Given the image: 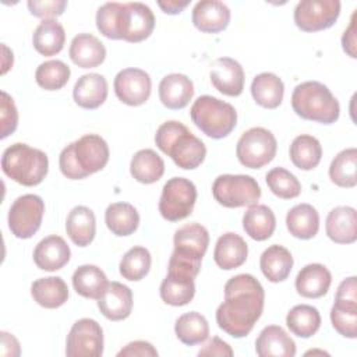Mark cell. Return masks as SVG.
Returning a JSON list of instances; mask_svg holds the SVG:
<instances>
[{
  "label": "cell",
  "mask_w": 357,
  "mask_h": 357,
  "mask_svg": "<svg viewBox=\"0 0 357 357\" xmlns=\"http://www.w3.org/2000/svg\"><path fill=\"white\" fill-rule=\"evenodd\" d=\"M107 284L109 282L105 272L96 265H81L73 273V287L85 298L98 300Z\"/></svg>",
  "instance_id": "37"
},
{
  "label": "cell",
  "mask_w": 357,
  "mask_h": 357,
  "mask_svg": "<svg viewBox=\"0 0 357 357\" xmlns=\"http://www.w3.org/2000/svg\"><path fill=\"white\" fill-rule=\"evenodd\" d=\"M286 325L293 335L308 339L314 336L321 326L319 311L308 304L294 305L286 315Z\"/></svg>",
  "instance_id": "40"
},
{
  "label": "cell",
  "mask_w": 357,
  "mask_h": 357,
  "mask_svg": "<svg viewBox=\"0 0 357 357\" xmlns=\"http://www.w3.org/2000/svg\"><path fill=\"white\" fill-rule=\"evenodd\" d=\"M0 138H6L10 134H13L18 126V112L14 103V99L7 93L1 92V106H0Z\"/></svg>",
  "instance_id": "46"
},
{
  "label": "cell",
  "mask_w": 357,
  "mask_h": 357,
  "mask_svg": "<svg viewBox=\"0 0 357 357\" xmlns=\"http://www.w3.org/2000/svg\"><path fill=\"white\" fill-rule=\"evenodd\" d=\"M197 201V188L185 177L169 178L159 199V212L169 222H178L191 215Z\"/></svg>",
  "instance_id": "11"
},
{
  "label": "cell",
  "mask_w": 357,
  "mask_h": 357,
  "mask_svg": "<svg viewBox=\"0 0 357 357\" xmlns=\"http://www.w3.org/2000/svg\"><path fill=\"white\" fill-rule=\"evenodd\" d=\"M294 113L310 121L332 124L339 119L340 106L331 89L318 81L298 84L291 93Z\"/></svg>",
  "instance_id": "6"
},
{
  "label": "cell",
  "mask_w": 357,
  "mask_h": 357,
  "mask_svg": "<svg viewBox=\"0 0 357 357\" xmlns=\"http://www.w3.org/2000/svg\"><path fill=\"white\" fill-rule=\"evenodd\" d=\"M159 99L162 105L172 110L185 107L194 96L192 81L178 73L165 75L159 82Z\"/></svg>",
  "instance_id": "20"
},
{
  "label": "cell",
  "mask_w": 357,
  "mask_h": 357,
  "mask_svg": "<svg viewBox=\"0 0 357 357\" xmlns=\"http://www.w3.org/2000/svg\"><path fill=\"white\" fill-rule=\"evenodd\" d=\"M335 298L339 300H350V301H357V283H356V276H350L344 280L340 282L336 290Z\"/></svg>",
  "instance_id": "51"
},
{
  "label": "cell",
  "mask_w": 357,
  "mask_h": 357,
  "mask_svg": "<svg viewBox=\"0 0 357 357\" xmlns=\"http://www.w3.org/2000/svg\"><path fill=\"white\" fill-rule=\"evenodd\" d=\"M152 258L151 252L141 245L130 248L121 258L119 264L120 275L131 282H138L144 279L151 269Z\"/></svg>",
  "instance_id": "43"
},
{
  "label": "cell",
  "mask_w": 357,
  "mask_h": 357,
  "mask_svg": "<svg viewBox=\"0 0 357 357\" xmlns=\"http://www.w3.org/2000/svg\"><path fill=\"white\" fill-rule=\"evenodd\" d=\"M105 223L114 236H130L138 229L139 213L128 202H114L106 208Z\"/></svg>",
  "instance_id": "34"
},
{
  "label": "cell",
  "mask_w": 357,
  "mask_h": 357,
  "mask_svg": "<svg viewBox=\"0 0 357 357\" xmlns=\"http://www.w3.org/2000/svg\"><path fill=\"white\" fill-rule=\"evenodd\" d=\"M356 15H357V13L354 11L353 15H351V20H350V25L346 28V31L343 32V36H342L343 50L351 59L357 57V52H356V45H357V40H356Z\"/></svg>",
  "instance_id": "50"
},
{
  "label": "cell",
  "mask_w": 357,
  "mask_h": 357,
  "mask_svg": "<svg viewBox=\"0 0 357 357\" xmlns=\"http://www.w3.org/2000/svg\"><path fill=\"white\" fill-rule=\"evenodd\" d=\"M291 163L300 170H312L322 158L321 142L308 134L297 135L289 149Z\"/></svg>",
  "instance_id": "38"
},
{
  "label": "cell",
  "mask_w": 357,
  "mask_h": 357,
  "mask_svg": "<svg viewBox=\"0 0 357 357\" xmlns=\"http://www.w3.org/2000/svg\"><path fill=\"white\" fill-rule=\"evenodd\" d=\"M332 275L322 264H308L297 273L294 286L297 293L305 298H319L331 287Z\"/></svg>",
  "instance_id": "26"
},
{
  "label": "cell",
  "mask_w": 357,
  "mask_h": 357,
  "mask_svg": "<svg viewBox=\"0 0 357 357\" xmlns=\"http://www.w3.org/2000/svg\"><path fill=\"white\" fill-rule=\"evenodd\" d=\"M190 117L212 139L227 137L237 124L234 106L211 95H202L194 100L190 109Z\"/></svg>",
  "instance_id": "8"
},
{
  "label": "cell",
  "mask_w": 357,
  "mask_h": 357,
  "mask_svg": "<svg viewBox=\"0 0 357 357\" xmlns=\"http://www.w3.org/2000/svg\"><path fill=\"white\" fill-rule=\"evenodd\" d=\"M265 291L257 278L240 273L225 284V301L216 310L218 326L240 339L247 336L264 311Z\"/></svg>",
  "instance_id": "1"
},
{
  "label": "cell",
  "mask_w": 357,
  "mask_h": 357,
  "mask_svg": "<svg viewBox=\"0 0 357 357\" xmlns=\"http://www.w3.org/2000/svg\"><path fill=\"white\" fill-rule=\"evenodd\" d=\"M26 6L29 13L33 17L43 18V20H54V17H59L64 13L67 7V1L66 0H45V1L29 0Z\"/></svg>",
  "instance_id": "47"
},
{
  "label": "cell",
  "mask_w": 357,
  "mask_h": 357,
  "mask_svg": "<svg viewBox=\"0 0 357 357\" xmlns=\"http://www.w3.org/2000/svg\"><path fill=\"white\" fill-rule=\"evenodd\" d=\"M158 350L152 343L145 340H134L126 344L119 353L117 357H156Z\"/></svg>",
  "instance_id": "48"
},
{
  "label": "cell",
  "mask_w": 357,
  "mask_h": 357,
  "mask_svg": "<svg viewBox=\"0 0 357 357\" xmlns=\"http://www.w3.org/2000/svg\"><path fill=\"white\" fill-rule=\"evenodd\" d=\"M174 250L170 255L167 271L197 278L202 258L209 245V233L199 223H187L176 230Z\"/></svg>",
  "instance_id": "5"
},
{
  "label": "cell",
  "mask_w": 357,
  "mask_h": 357,
  "mask_svg": "<svg viewBox=\"0 0 357 357\" xmlns=\"http://www.w3.org/2000/svg\"><path fill=\"white\" fill-rule=\"evenodd\" d=\"M212 195L225 208L251 206L261 198V187L247 174H220L212 184Z\"/></svg>",
  "instance_id": "9"
},
{
  "label": "cell",
  "mask_w": 357,
  "mask_h": 357,
  "mask_svg": "<svg viewBox=\"0 0 357 357\" xmlns=\"http://www.w3.org/2000/svg\"><path fill=\"white\" fill-rule=\"evenodd\" d=\"M98 308L110 321H123L132 311V291L120 282H109L103 294L98 298Z\"/></svg>",
  "instance_id": "18"
},
{
  "label": "cell",
  "mask_w": 357,
  "mask_h": 357,
  "mask_svg": "<svg viewBox=\"0 0 357 357\" xmlns=\"http://www.w3.org/2000/svg\"><path fill=\"white\" fill-rule=\"evenodd\" d=\"M198 356H208V357H213V356H218V357H231L233 356V350L231 347L225 342L222 340L220 337L218 336H213L208 343H205L199 351H198Z\"/></svg>",
  "instance_id": "49"
},
{
  "label": "cell",
  "mask_w": 357,
  "mask_h": 357,
  "mask_svg": "<svg viewBox=\"0 0 357 357\" xmlns=\"http://www.w3.org/2000/svg\"><path fill=\"white\" fill-rule=\"evenodd\" d=\"M130 173L138 183L152 184L162 178L165 162L153 149H141L130 162Z\"/></svg>",
  "instance_id": "36"
},
{
  "label": "cell",
  "mask_w": 357,
  "mask_h": 357,
  "mask_svg": "<svg viewBox=\"0 0 357 357\" xmlns=\"http://www.w3.org/2000/svg\"><path fill=\"white\" fill-rule=\"evenodd\" d=\"M73 98L75 103L88 110L98 109L107 98V81L98 73H89L81 75L73 89Z\"/></svg>",
  "instance_id": "24"
},
{
  "label": "cell",
  "mask_w": 357,
  "mask_h": 357,
  "mask_svg": "<svg viewBox=\"0 0 357 357\" xmlns=\"http://www.w3.org/2000/svg\"><path fill=\"white\" fill-rule=\"evenodd\" d=\"M68 357H100L103 354V331L92 318L75 321L67 335Z\"/></svg>",
  "instance_id": "14"
},
{
  "label": "cell",
  "mask_w": 357,
  "mask_h": 357,
  "mask_svg": "<svg viewBox=\"0 0 357 357\" xmlns=\"http://www.w3.org/2000/svg\"><path fill=\"white\" fill-rule=\"evenodd\" d=\"M96 28L107 39L138 43L153 32L155 15L146 4L139 1H109L98 8Z\"/></svg>",
  "instance_id": "2"
},
{
  "label": "cell",
  "mask_w": 357,
  "mask_h": 357,
  "mask_svg": "<svg viewBox=\"0 0 357 357\" xmlns=\"http://www.w3.org/2000/svg\"><path fill=\"white\" fill-rule=\"evenodd\" d=\"M160 298L173 307H181L188 304L195 296L194 278L167 272L166 278L160 283Z\"/></svg>",
  "instance_id": "33"
},
{
  "label": "cell",
  "mask_w": 357,
  "mask_h": 357,
  "mask_svg": "<svg viewBox=\"0 0 357 357\" xmlns=\"http://www.w3.org/2000/svg\"><path fill=\"white\" fill-rule=\"evenodd\" d=\"M293 262V257L286 247L272 244L261 254L259 268L269 282L279 283L289 278Z\"/></svg>",
  "instance_id": "28"
},
{
  "label": "cell",
  "mask_w": 357,
  "mask_h": 357,
  "mask_svg": "<svg viewBox=\"0 0 357 357\" xmlns=\"http://www.w3.org/2000/svg\"><path fill=\"white\" fill-rule=\"evenodd\" d=\"M357 149L346 148L340 151L329 166V178L333 184L351 188L357 184Z\"/></svg>",
  "instance_id": "41"
},
{
  "label": "cell",
  "mask_w": 357,
  "mask_h": 357,
  "mask_svg": "<svg viewBox=\"0 0 357 357\" xmlns=\"http://www.w3.org/2000/svg\"><path fill=\"white\" fill-rule=\"evenodd\" d=\"M71 61L81 68H93L106 59L105 45L92 33H78L73 38L68 50Z\"/></svg>",
  "instance_id": "23"
},
{
  "label": "cell",
  "mask_w": 357,
  "mask_h": 357,
  "mask_svg": "<svg viewBox=\"0 0 357 357\" xmlns=\"http://www.w3.org/2000/svg\"><path fill=\"white\" fill-rule=\"evenodd\" d=\"M269 190L282 199H291L300 195L301 184L298 178L284 167H273L265 176Z\"/></svg>",
  "instance_id": "45"
},
{
  "label": "cell",
  "mask_w": 357,
  "mask_h": 357,
  "mask_svg": "<svg viewBox=\"0 0 357 357\" xmlns=\"http://www.w3.org/2000/svg\"><path fill=\"white\" fill-rule=\"evenodd\" d=\"M70 75L71 70L64 61L47 60L36 68L35 81L45 91H57L68 82Z\"/></svg>",
  "instance_id": "44"
},
{
  "label": "cell",
  "mask_w": 357,
  "mask_h": 357,
  "mask_svg": "<svg viewBox=\"0 0 357 357\" xmlns=\"http://www.w3.org/2000/svg\"><path fill=\"white\" fill-rule=\"evenodd\" d=\"M43 213V199L36 194H24L8 209V229L17 238H31L39 230Z\"/></svg>",
  "instance_id": "12"
},
{
  "label": "cell",
  "mask_w": 357,
  "mask_h": 357,
  "mask_svg": "<svg viewBox=\"0 0 357 357\" xmlns=\"http://www.w3.org/2000/svg\"><path fill=\"white\" fill-rule=\"evenodd\" d=\"M156 146L184 170L197 169L206 156L205 144L195 137L183 123L165 121L155 134Z\"/></svg>",
  "instance_id": "4"
},
{
  "label": "cell",
  "mask_w": 357,
  "mask_h": 357,
  "mask_svg": "<svg viewBox=\"0 0 357 357\" xmlns=\"http://www.w3.org/2000/svg\"><path fill=\"white\" fill-rule=\"evenodd\" d=\"M188 4H190L188 0H185V1H178V0L158 1V6L160 7V10H162L165 14H170V15L180 14Z\"/></svg>",
  "instance_id": "53"
},
{
  "label": "cell",
  "mask_w": 357,
  "mask_h": 357,
  "mask_svg": "<svg viewBox=\"0 0 357 357\" xmlns=\"http://www.w3.org/2000/svg\"><path fill=\"white\" fill-rule=\"evenodd\" d=\"M251 95L261 107L276 109L283 100V81L273 73H261L251 82Z\"/></svg>",
  "instance_id": "32"
},
{
  "label": "cell",
  "mask_w": 357,
  "mask_h": 357,
  "mask_svg": "<svg viewBox=\"0 0 357 357\" xmlns=\"http://www.w3.org/2000/svg\"><path fill=\"white\" fill-rule=\"evenodd\" d=\"M64 28L56 20H43L32 35L33 47L42 56H54L60 53L64 47Z\"/></svg>",
  "instance_id": "35"
},
{
  "label": "cell",
  "mask_w": 357,
  "mask_h": 357,
  "mask_svg": "<svg viewBox=\"0 0 357 357\" xmlns=\"http://www.w3.org/2000/svg\"><path fill=\"white\" fill-rule=\"evenodd\" d=\"M278 151L275 135L264 127H252L241 134L236 145L238 162L248 169H261L273 160Z\"/></svg>",
  "instance_id": "10"
},
{
  "label": "cell",
  "mask_w": 357,
  "mask_h": 357,
  "mask_svg": "<svg viewBox=\"0 0 357 357\" xmlns=\"http://www.w3.org/2000/svg\"><path fill=\"white\" fill-rule=\"evenodd\" d=\"M66 231L75 245H89L96 234V218L93 211L84 205L74 206L67 215Z\"/></svg>",
  "instance_id": "27"
},
{
  "label": "cell",
  "mask_w": 357,
  "mask_h": 357,
  "mask_svg": "<svg viewBox=\"0 0 357 357\" xmlns=\"http://www.w3.org/2000/svg\"><path fill=\"white\" fill-rule=\"evenodd\" d=\"M286 226L293 237L310 240L319 230V213L310 204H298L287 212Z\"/></svg>",
  "instance_id": "29"
},
{
  "label": "cell",
  "mask_w": 357,
  "mask_h": 357,
  "mask_svg": "<svg viewBox=\"0 0 357 357\" xmlns=\"http://www.w3.org/2000/svg\"><path fill=\"white\" fill-rule=\"evenodd\" d=\"M255 353L259 357H293L296 356V343L282 326L269 325L259 332L255 340Z\"/></svg>",
  "instance_id": "22"
},
{
  "label": "cell",
  "mask_w": 357,
  "mask_h": 357,
  "mask_svg": "<svg viewBox=\"0 0 357 357\" xmlns=\"http://www.w3.org/2000/svg\"><path fill=\"white\" fill-rule=\"evenodd\" d=\"M1 170L15 183L33 187L40 184L47 176L49 159L43 151L24 142H15L4 149Z\"/></svg>",
  "instance_id": "7"
},
{
  "label": "cell",
  "mask_w": 357,
  "mask_h": 357,
  "mask_svg": "<svg viewBox=\"0 0 357 357\" xmlns=\"http://www.w3.org/2000/svg\"><path fill=\"white\" fill-rule=\"evenodd\" d=\"M174 332L181 343L187 346H195L204 343L208 339L209 324L202 314L190 311L177 318L174 324Z\"/></svg>",
  "instance_id": "39"
},
{
  "label": "cell",
  "mask_w": 357,
  "mask_h": 357,
  "mask_svg": "<svg viewBox=\"0 0 357 357\" xmlns=\"http://www.w3.org/2000/svg\"><path fill=\"white\" fill-rule=\"evenodd\" d=\"M209 78L212 85L226 96H238L244 89V70L231 57H219L212 63Z\"/></svg>",
  "instance_id": "16"
},
{
  "label": "cell",
  "mask_w": 357,
  "mask_h": 357,
  "mask_svg": "<svg viewBox=\"0 0 357 357\" xmlns=\"http://www.w3.org/2000/svg\"><path fill=\"white\" fill-rule=\"evenodd\" d=\"M1 354L3 356H20V343L8 332H1Z\"/></svg>",
  "instance_id": "52"
},
{
  "label": "cell",
  "mask_w": 357,
  "mask_h": 357,
  "mask_svg": "<svg viewBox=\"0 0 357 357\" xmlns=\"http://www.w3.org/2000/svg\"><path fill=\"white\" fill-rule=\"evenodd\" d=\"M339 14V0H301L294 8V22L304 32H318L331 28Z\"/></svg>",
  "instance_id": "13"
},
{
  "label": "cell",
  "mask_w": 357,
  "mask_h": 357,
  "mask_svg": "<svg viewBox=\"0 0 357 357\" xmlns=\"http://www.w3.org/2000/svg\"><path fill=\"white\" fill-rule=\"evenodd\" d=\"M109 145L98 134H85L68 144L59 156V167L70 180L85 178L102 170L109 162Z\"/></svg>",
  "instance_id": "3"
},
{
  "label": "cell",
  "mask_w": 357,
  "mask_h": 357,
  "mask_svg": "<svg viewBox=\"0 0 357 357\" xmlns=\"http://www.w3.org/2000/svg\"><path fill=\"white\" fill-rule=\"evenodd\" d=\"M326 236L336 244H351L357 240V212L353 206L333 208L325 222Z\"/></svg>",
  "instance_id": "21"
},
{
  "label": "cell",
  "mask_w": 357,
  "mask_h": 357,
  "mask_svg": "<svg viewBox=\"0 0 357 357\" xmlns=\"http://www.w3.org/2000/svg\"><path fill=\"white\" fill-rule=\"evenodd\" d=\"M31 296L43 308H59L68 298L67 283L60 276L36 279L31 286Z\"/></svg>",
  "instance_id": "30"
},
{
  "label": "cell",
  "mask_w": 357,
  "mask_h": 357,
  "mask_svg": "<svg viewBox=\"0 0 357 357\" xmlns=\"http://www.w3.org/2000/svg\"><path fill=\"white\" fill-rule=\"evenodd\" d=\"M248 245L237 233L229 231L222 234L213 250L215 264L225 271H231L241 266L247 261Z\"/></svg>",
  "instance_id": "25"
},
{
  "label": "cell",
  "mask_w": 357,
  "mask_h": 357,
  "mask_svg": "<svg viewBox=\"0 0 357 357\" xmlns=\"http://www.w3.org/2000/svg\"><path fill=\"white\" fill-rule=\"evenodd\" d=\"M230 15V8L223 1L201 0L194 6L191 20L198 31L218 33L227 28Z\"/></svg>",
  "instance_id": "17"
},
{
  "label": "cell",
  "mask_w": 357,
  "mask_h": 357,
  "mask_svg": "<svg viewBox=\"0 0 357 357\" xmlns=\"http://www.w3.org/2000/svg\"><path fill=\"white\" fill-rule=\"evenodd\" d=\"M331 322L333 329L349 339L357 337V301L339 300L331 308Z\"/></svg>",
  "instance_id": "42"
},
{
  "label": "cell",
  "mask_w": 357,
  "mask_h": 357,
  "mask_svg": "<svg viewBox=\"0 0 357 357\" xmlns=\"http://www.w3.org/2000/svg\"><path fill=\"white\" fill-rule=\"evenodd\" d=\"M113 86L120 102L128 106H141L151 96L152 82L146 71L128 67L117 73Z\"/></svg>",
  "instance_id": "15"
},
{
  "label": "cell",
  "mask_w": 357,
  "mask_h": 357,
  "mask_svg": "<svg viewBox=\"0 0 357 357\" xmlns=\"http://www.w3.org/2000/svg\"><path fill=\"white\" fill-rule=\"evenodd\" d=\"M243 229L255 241L268 240L276 229V218L273 211L261 204L248 206L243 216Z\"/></svg>",
  "instance_id": "31"
},
{
  "label": "cell",
  "mask_w": 357,
  "mask_h": 357,
  "mask_svg": "<svg viewBox=\"0 0 357 357\" xmlns=\"http://www.w3.org/2000/svg\"><path fill=\"white\" fill-rule=\"evenodd\" d=\"M71 257V251L66 240L60 236L52 234L42 238L33 250L35 265L47 272H54L61 269Z\"/></svg>",
  "instance_id": "19"
}]
</instances>
